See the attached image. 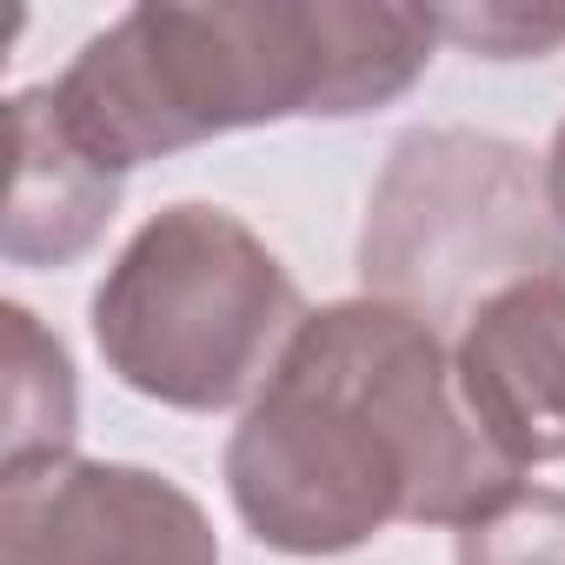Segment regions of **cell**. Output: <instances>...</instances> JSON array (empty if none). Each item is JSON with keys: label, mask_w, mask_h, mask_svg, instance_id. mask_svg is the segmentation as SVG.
Returning <instances> with one entry per match:
<instances>
[{"label": "cell", "mask_w": 565, "mask_h": 565, "mask_svg": "<svg viewBox=\"0 0 565 565\" xmlns=\"http://www.w3.org/2000/svg\"><path fill=\"white\" fill-rule=\"evenodd\" d=\"M0 565H220V539L173 479L67 452L0 472Z\"/></svg>", "instance_id": "5b68a950"}, {"label": "cell", "mask_w": 565, "mask_h": 565, "mask_svg": "<svg viewBox=\"0 0 565 565\" xmlns=\"http://www.w3.org/2000/svg\"><path fill=\"white\" fill-rule=\"evenodd\" d=\"M439 47L393 0H147L47 81L61 127L120 180L200 140L393 107Z\"/></svg>", "instance_id": "7a4b0ae2"}, {"label": "cell", "mask_w": 565, "mask_h": 565, "mask_svg": "<svg viewBox=\"0 0 565 565\" xmlns=\"http://www.w3.org/2000/svg\"><path fill=\"white\" fill-rule=\"evenodd\" d=\"M545 186H552V213H558V226H565V120H558V134H552V153H545Z\"/></svg>", "instance_id": "8fae6325"}, {"label": "cell", "mask_w": 565, "mask_h": 565, "mask_svg": "<svg viewBox=\"0 0 565 565\" xmlns=\"http://www.w3.org/2000/svg\"><path fill=\"white\" fill-rule=\"evenodd\" d=\"M307 327V300L273 246L226 206L180 200L153 213L94 294L107 373L173 413L253 406Z\"/></svg>", "instance_id": "3957f363"}, {"label": "cell", "mask_w": 565, "mask_h": 565, "mask_svg": "<svg viewBox=\"0 0 565 565\" xmlns=\"http://www.w3.org/2000/svg\"><path fill=\"white\" fill-rule=\"evenodd\" d=\"M360 279L366 300L406 307L426 327H466L525 279H565L545 160L499 134L413 127L366 200Z\"/></svg>", "instance_id": "277c9868"}, {"label": "cell", "mask_w": 565, "mask_h": 565, "mask_svg": "<svg viewBox=\"0 0 565 565\" xmlns=\"http://www.w3.org/2000/svg\"><path fill=\"white\" fill-rule=\"evenodd\" d=\"M452 565H565V492L519 486L505 505H492L459 532Z\"/></svg>", "instance_id": "9c48e42d"}, {"label": "cell", "mask_w": 565, "mask_h": 565, "mask_svg": "<svg viewBox=\"0 0 565 565\" xmlns=\"http://www.w3.org/2000/svg\"><path fill=\"white\" fill-rule=\"evenodd\" d=\"M439 41H459L466 54L486 61H539L552 47H565V8L539 14V8H512V0H479V8H433Z\"/></svg>", "instance_id": "30bf717a"}, {"label": "cell", "mask_w": 565, "mask_h": 565, "mask_svg": "<svg viewBox=\"0 0 565 565\" xmlns=\"http://www.w3.org/2000/svg\"><path fill=\"white\" fill-rule=\"evenodd\" d=\"M120 213V173L100 167L54 114L47 87L14 94V186L0 253L14 266H74L94 253L107 220Z\"/></svg>", "instance_id": "52a82bcc"}, {"label": "cell", "mask_w": 565, "mask_h": 565, "mask_svg": "<svg viewBox=\"0 0 565 565\" xmlns=\"http://www.w3.org/2000/svg\"><path fill=\"white\" fill-rule=\"evenodd\" d=\"M226 492L259 545L333 558L386 525L466 532L519 492V466L472 426L439 327L386 300H340L307 313L239 413Z\"/></svg>", "instance_id": "6da1fadb"}, {"label": "cell", "mask_w": 565, "mask_h": 565, "mask_svg": "<svg viewBox=\"0 0 565 565\" xmlns=\"http://www.w3.org/2000/svg\"><path fill=\"white\" fill-rule=\"evenodd\" d=\"M452 373L472 426L525 472L565 459V279H525V287L486 300L459 340Z\"/></svg>", "instance_id": "8992f818"}, {"label": "cell", "mask_w": 565, "mask_h": 565, "mask_svg": "<svg viewBox=\"0 0 565 565\" xmlns=\"http://www.w3.org/2000/svg\"><path fill=\"white\" fill-rule=\"evenodd\" d=\"M0 320H8V452H0V472L34 459H67L81 433L74 360L28 307L8 300Z\"/></svg>", "instance_id": "ba28073f"}]
</instances>
